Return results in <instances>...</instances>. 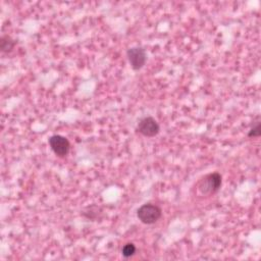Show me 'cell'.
<instances>
[{
  "label": "cell",
  "instance_id": "6da1fadb",
  "mask_svg": "<svg viewBox=\"0 0 261 261\" xmlns=\"http://www.w3.org/2000/svg\"><path fill=\"white\" fill-rule=\"evenodd\" d=\"M222 177L219 172H211L204 175L197 185L198 192L202 196H211L218 192L221 187Z\"/></svg>",
  "mask_w": 261,
  "mask_h": 261
},
{
  "label": "cell",
  "instance_id": "7a4b0ae2",
  "mask_svg": "<svg viewBox=\"0 0 261 261\" xmlns=\"http://www.w3.org/2000/svg\"><path fill=\"white\" fill-rule=\"evenodd\" d=\"M162 215V210L159 206L151 203L143 204L137 210V217L145 224H153L159 220Z\"/></svg>",
  "mask_w": 261,
  "mask_h": 261
},
{
  "label": "cell",
  "instance_id": "3957f363",
  "mask_svg": "<svg viewBox=\"0 0 261 261\" xmlns=\"http://www.w3.org/2000/svg\"><path fill=\"white\" fill-rule=\"evenodd\" d=\"M48 144L54 154L58 157H65L70 150V143L69 141L60 135H53L49 138Z\"/></svg>",
  "mask_w": 261,
  "mask_h": 261
},
{
  "label": "cell",
  "instance_id": "277c9868",
  "mask_svg": "<svg viewBox=\"0 0 261 261\" xmlns=\"http://www.w3.org/2000/svg\"><path fill=\"white\" fill-rule=\"evenodd\" d=\"M137 130L145 137L152 138L159 134L160 126L155 118H153L152 116H146L140 119V121L138 122Z\"/></svg>",
  "mask_w": 261,
  "mask_h": 261
},
{
  "label": "cell",
  "instance_id": "5b68a950",
  "mask_svg": "<svg viewBox=\"0 0 261 261\" xmlns=\"http://www.w3.org/2000/svg\"><path fill=\"white\" fill-rule=\"evenodd\" d=\"M128 62L134 70L141 69L147 60V54L142 47H132L126 51Z\"/></svg>",
  "mask_w": 261,
  "mask_h": 261
},
{
  "label": "cell",
  "instance_id": "8992f818",
  "mask_svg": "<svg viewBox=\"0 0 261 261\" xmlns=\"http://www.w3.org/2000/svg\"><path fill=\"white\" fill-rule=\"evenodd\" d=\"M16 42L8 35H3L0 38V50L3 53H9L14 48Z\"/></svg>",
  "mask_w": 261,
  "mask_h": 261
},
{
  "label": "cell",
  "instance_id": "52a82bcc",
  "mask_svg": "<svg viewBox=\"0 0 261 261\" xmlns=\"http://www.w3.org/2000/svg\"><path fill=\"white\" fill-rule=\"evenodd\" d=\"M102 214V209L97 206V205H91L89 207H87L85 210H83L82 212V215L85 216L86 218L88 219H91V220H95L97 218H99Z\"/></svg>",
  "mask_w": 261,
  "mask_h": 261
},
{
  "label": "cell",
  "instance_id": "ba28073f",
  "mask_svg": "<svg viewBox=\"0 0 261 261\" xmlns=\"http://www.w3.org/2000/svg\"><path fill=\"white\" fill-rule=\"evenodd\" d=\"M136 246L133 244V243H127L125 244L122 249H121V254L124 258H129L132 256L135 255L136 253Z\"/></svg>",
  "mask_w": 261,
  "mask_h": 261
},
{
  "label": "cell",
  "instance_id": "9c48e42d",
  "mask_svg": "<svg viewBox=\"0 0 261 261\" xmlns=\"http://www.w3.org/2000/svg\"><path fill=\"white\" fill-rule=\"evenodd\" d=\"M261 135V122L258 121L255 125H253V127L249 130L248 133V137L249 138H257Z\"/></svg>",
  "mask_w": 261,
  "mask_h": 261
}]
</instances>
